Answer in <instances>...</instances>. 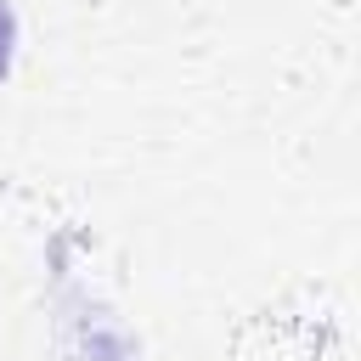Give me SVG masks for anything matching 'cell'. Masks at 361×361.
Returning <instances> with one entry per match:
<instances>
[{"label": "cell", "instance_id": "obj_1", "mask_svg": "<svg viewBox=\"0 0 361 361\" xmlns=\"http://www.w3.org/2000/svg\"><path fill=\"white\" fill-rule=\"evenodd\" d=\"M11 39H17V23H11V11H6V0H0V79H6V68H11Z\"/></svg>", "mask_w": 361, "mask_h": 361}]
</instances>
